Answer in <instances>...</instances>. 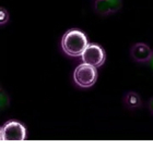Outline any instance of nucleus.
I'll return each mask as SVG.
<instances>
[{
    "label": "nucleus",
    "mask_w": 153,
    "mask_h": 149,
    "mask_svg": "<svg viewBox=\"0 0 153 149\" xmlns=\"http://www.w3.org/2000/svg\"><path fill=\"white\" fill-rule=\"evenodd\" d=\"M89 46L88 37L79 29H70L61 38V49L69 57H81L86 47Z\"/></svg>",
    "instance_id": "obj_1"
},
{
    "label": "nucleus",
    "mask_w": 153,
    "mask_h": 149,
    "mask_svg": "<svg viewBox=\"0 0 153 149\" xmlns=\"http://www.w3.org/2000/svg\"><path fill=\"white\" fill-rule=\"evenodd\" d=\"M97 81V71L95 67L82 63L76 68L74 72V82L80 88H90Z\"/></svg>",
    "instance_id": "obj_2"
},
{
    "label": "nucleus",
    "mask_w": 153,
    "mask_h": 149,
    "mask_svg": "<svg viewBox=\"0 0 153 149\" xmlns=\"http://www.w3.org/2000/svg\"><path fill=\"white\" fill-rule=\"evenodd\" d=\"M26 138V128L19 121L10 120L1 127V139L22 142Z\"/></svg>",
    "instance_id": "obj_3"
},
{
    "label": "nucleus",
    "mask_w": 153,
    "mask_h": 149,
    "mask_svg": "<svg viewBox=\"0 0 153 149\" xmlns=\"http://www.w3.org/2000/svg\"><path fill=\"white\" fill-rule=\"evenodd\" d=\"M105 51L97 44H89V46L86 47V49L81 56V60L83 63L90 64L95 68L102 67L105 62Z\"/></svg>",
    "instance_id": "obj_4"
},
{
    "label": "nucleus",
    "mask_w": 153,
    "mask_h": 149,
    "mask_svg": "<svg viewBox=\"0 0 153 149\" xmlns=\"http://www.w3.org/2000/svg\"><path fill=\"white\" fill-rule=\"evenodd\" d=\"M153 50L144 43H137L130 49V57L134 62L138 63H149Z\"/></svg>",
    "instance_id": "obj_5"
},
{
    "label": "nucleus",
    "mask_w": 153,
    "mask_h": 149,
    "mask_svg": "<svg viewBox=\"0 0 153 149\" xmlns=\"http://www.w3.org/2000/svg\"><path fill=\"white\" fill-rule=\"evenodd\" d=\"M124 106L129 110H136L139 109L142 106V101H141L140 96L138 95L136 92H126V95L124 96Z\"/></svg>",
    "instance_id": "obj_6"
},
{
    "label": "nucleus",
    "mask_w": 153,
    "mask_h": 149,
    "mask_svg": "<svg viewBox=\"0 0 153 149\" xmlns=\"http://www.w3.org/2000/svg\"><path fill=\"white\" fill-rule=\"evenodd\" d=\"M93 9H94L96 14H99L101 16H107L112 14L107 0H94Z\"/></svg>",
    "instance_id": "obj_7"
},
{
    "label": "nucleus",
    "mask_w": 153,
    "mask_h": 149,
    "mask_svg": "<svg viewBox=\"0 0 153 149\" xmlns=\"http://www.w3.org/2000/svg\"><path fill=\"white\" fill-rule=\"evenodd\" d=\"M107 2L109 4V8H111V12L112 14L119 12L121 10V7H123V0H107Z\"/></svg>",
    "instance_id": "obj_8"
},
{
    "label": "nucleus",
    "mask_w": 153,
    "mask_h": 149,
    "mask_svg": "<svg viewBox=\"0 0 153 149\" xmlns=\"http://www.w3.org/2000/svg\"><path fill=\"white\" fill-rule=\"evenodd\" d=\"M8 21H9V12L4 8H1V10H0V24L4 25L8 23Z\"/></svg>",
    "instance_id": "obj_9"
},
{
    "label": "nucleus",
    "mask_w": 153,
    "mask_h": 149,
    "mask_svg": "<svg viewBox=\"0 0 153 149\" xmlns=\"http://www.w3.org/2000/svg\"><path fill=\"white\" fill-rule=\"evenodd\" d=\"M147 106H148V109H149L150 113L153 115V97H151V98L149 99V101H148Z\"/></svg>",
    "instance_id": "obj_10"
},
{
    "label": "nucleus",
    "mask_w": 153,
    "mask_h": 149,
    "mask_svg": "<svg viewBox=\"0 0 153 149\" xmlns=\"http://www.w3.org/2000/svg\"><path fill=\"white\" fill-rule=\"evenodd\" d=\"M148 64L150 65V68L153 70V54H152V57H151V60L149 61V63H148Z\"/></svg>",
    "instance_id": "obj_11"
}]
</instances>
